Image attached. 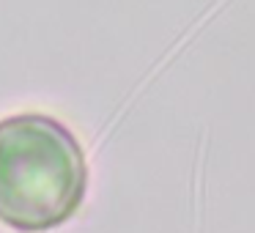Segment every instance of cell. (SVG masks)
<instances>
[{"label": "cell", "instance_id": "obj_1", "mask_svg": "<svg viewBox=\"0 0 255 233\" xmlns=\"http://www.w3.org/2000/svg\"><path fill=\"white\" fill-rule=\"evenodd\" d=\"M88 162L61 121L19 113L0 121V222L19 233H44L80 211Z\"/></svg>", "mask_w": 255, "mask_h": 233}]
</instances>
